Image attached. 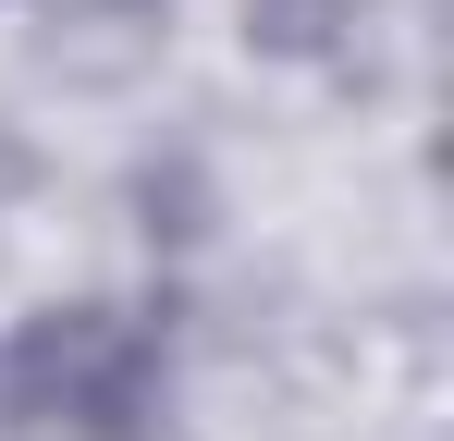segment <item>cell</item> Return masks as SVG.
Wrapping results in <instances>:
<instances>
[{
    "mask_svg": "<svg viewBox=\"0 0 454 441\" xmlns=\"http://www.w3.org/2000/svg\"><path fill=\"white\" fill-rule=\"evenodd\" d=\"M0 392H12V417H37L62 441H148L172 356H160V331L136 306H50L0 356Z\"/></svg>",
    "mask_w": 454,
    "mask_h": 441,
    "instance_id": "6da1fadb",
    "label": "cell"
},
{
    "mask_svg": "<svg viewBox=\"0 0 454 441\" xmlns=\"http://www.w3.org/2000/svg\"><path fill=\"white\" fill-rule=\"evenodd\" d=\"M344 25H356V0H246V37L283 50V62H332Z\"/></svg>",
    "mask_w": 454,
    "mask_h": 441,
    "instance_id": "7a4b0ae2",
    "label": "cell"
}]
</instances>
